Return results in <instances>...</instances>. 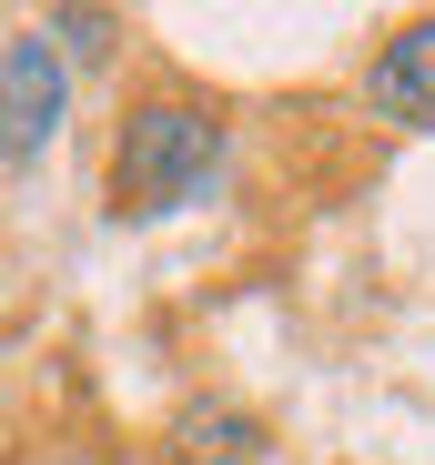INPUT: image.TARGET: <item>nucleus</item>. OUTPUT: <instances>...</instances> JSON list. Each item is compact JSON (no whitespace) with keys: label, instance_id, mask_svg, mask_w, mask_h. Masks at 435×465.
Returning <instances> with one entry per match:
<instances>
[{"label":"nucleus","instance_id":"nucleus-1","mask_svg":"<svg viewBox=\"0 0 435 465\" xmlns=\"http://www.w3.org/2000/svg\"><path fill=\"white\" fill-rule=\"evenodd\" d=\"M213 173H223V112H203L183 92H153L122 112V132H112V213L122 223L203 203Z\"/></svg>","mask_w":435,"mask_h":465},{"label":"nucleus","instance_id":"nucleus-2","mask_svg":"<svg viewBox=\"0 0 435 465\" xmlns=\"http://www.w3.org/2000/svg\"><path fill=\"white\" fill-rule=\"evenodd\" d=\"M61 112H71V61L41 31H21L11 51H0V163H41Z\"/></svg>","mask_w":435,"mask_h":465},{"label":"nucleus","instance_id":"nucleus-3","mask_svg":"<svg viewBox=\"0 0 435 465\" xmlns=\"http://www.w3.org/2000/svg\"><path fill=\"white\" fill-rule=\"evenodd\" d=\"M365 102H375V122H395V132H435V11L405 21V31L365 61Z\"/></svg>","mask_w":435,"mask_h":465},{"label":"nucleus","instance_id":"nucleus-4","mask_svg":"<svg viewBox=\"0 0 435 465\" xmlns=\"http://www.w3.org/2000/svg\"><path fill=\"white\" fill-rule=\"evenodd\" d=\"M183 445H193V455L243 465V455H263V425H253V415H183Z\"/></svg>","mask_w":435,"mask_h":465}]
</instances>
